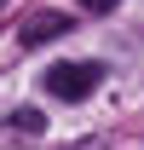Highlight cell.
<instances>
[{
	"mask_svg": "<svg viewBox=\"0 0 144 150\" xmlns=\"http://www.w3.org/2000/svg\"><path fill=\"white\" fill-rule=\"evenodd\" d=\"M104 87V64H92V58H75V64H52L46 69V93L64 98V104H81Z\"/></svg>",
	"mask_w": 144,
	"mask_h": 150,
	"instance_id": "obj_1",
	"label": "cell"
},
{
	"mask_svg": "<svg viewBox=\"0 0 144 150\" xmlns=\"http://www.w3.org/2000/svg\"><path fill=\"white\" fill-rule=\"evenodd\" d=\"M64 29H69L64 12H35V18L18 23V46H23V52H35V46H46V40H58Z\"/></svg>",
	"mask_w": 144,
	"mask_h": 150,
	"instance_id": "obj_2",
	"label": "cell"
},
{
	"mask_svg": "<svg viewBox=\"0 0 144 150\" xmlns=\"http://www.w3.org/2000/svg\"><path fill=\"white\" fill-rule=\"evenodd\" d=\"M6 127H12V133H23V139H40V133H46V115L23 104V110H12V115H6Z\"/></svg>",
	"mask_w": 144,
	"mask_h": 150,
	"instance_id": "obj_3",
	"label": "cell"
},
{
	"mask_svg": "<svg viewBox=\"0 0 144 150\" xmlns=\"http://www.w3.org/2000/svg\"><path fill=\"white\" fill-rule=\"evenodd\" d=\"M115 6H121V0H81V12H98V18H104V12H115Z\"/></svg>",
	"mask_w": 144,
	"mask_h": 150,
	"instance_id": "obj_4",
	"label": "cell"
}]
</instances>
